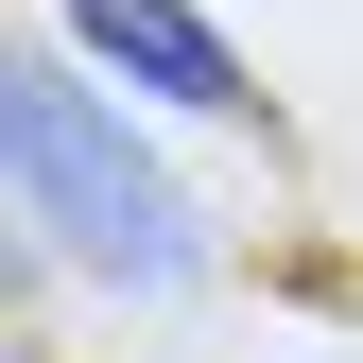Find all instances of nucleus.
Listing matches in <instances>:
<instances>
[{
    "mask_svg": "<svg viewBox=\"0 0 363 363\" xmlns=\"http://www.w3.org/2000/svg\"><path fill=\"white\" fill-rule=\"evenodd\" d=\"M0 139H18V208L52 225L69 259H104V277H139V294H173L208 259V225H191V191L104 121V86H69L52 52H18V86H0Z\"/></svg>",
    "mask_w": 363,
    "mask_h": 363,
    "instance_id": "1",
    "label": "nucleus"
},
{
    "mask_svg": "<svg viewBox=\"0 0 363 363\" xmlns=\"http://www.w3.org/2000/svg\"><path fill=\"white\" fill-rule=\"evenodd\" d=\"M69 35H86L121 86H156V104H242V52H225L191 0H69Z\"/></svg>",
    "mask_w": 363,
    "mask_h": 363,
    "instance_id": "2",
    "label": "nucleus"
}]
</instances>
